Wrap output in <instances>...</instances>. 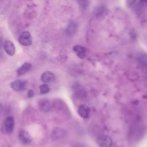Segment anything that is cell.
Returning a JSON list of instances; mask_svg holds the SVG:
<instances>
[{
    "label": "cell",
    "instance_id": "cell-5",
    "mask_svg": "<svg viewBox=\"0 0 147 147\" xmlns=\"http://www.w3.org/2000/svg\"><path fill=\"white\" fill-rule=\"evenodd\" d=\"M27 82L24 80H17L11 83V87L16 91H20L26 88Z\"/></svg>",
    "mask_w": 147,
    "mask_h": 147
},
{
    "label": "cell",
    "instance_id": "cell-8",
    "mask_svg": "<svg viewBox=\"0 0 147 147\" xmlns=\"http://www.w3.org/2000/svg\"><path fill=\"white\" fill-rule=\"evenodd\" d=\"M75 53L80 59L84 58L86 55V49L82 45H76L72 48Z\"/></svg>",
    "mask_w": 147,
    "mask_h": 147
},
{
    "label": "cell",
    "instance_id": "cell-1",
    "mask_svg": "<svg viewBox=\"0 0 147 147\" xmlns=\"http://www.w3.org/2000/svg\"><path fill=\"white\" fill-rule=\"evenodd\" d=\"M14 127V119L13 117L9 116L6 118L2 126V131L6 134L10 133L13 131Z\"/></svg>",
    "mask_w": 147,
    "mask_h": 147
},
{
    "label": "cell",
    "instance_id": "cell-7",
    "mask_svg": "<svg viewBox=\"0 0 147 147\" xmlns=\"http://www.w3.org/2000/svg\"><path fill=\"white\" fill-rule=\"evenodd\" d=\"M78 112L81 117L83 118H87L90 115V109L87 105H82L78 107Z\"/></svg>",
    "mask_w": 147,
    "mask_h": 147
},
{
    "label": "cell",
    "instance_id": "cell-3",
    "mask_svg": "<svg viewBox=\"0 0 147 147\" xmlns=\"http://www.w3.org/2000/svg\"><path fill=\"white\" fill-rule=\"evenodd\" d=\"M18 138L20 141L25 145L29 144L32 142L31 136L29 133L25 130H22L19 132Z\"/></svg>",
    "mask_w": 147,
    "mask_h": 147
},
{
    "label": "cell",
    "instance_id": "cell-6",
    "mask_svg": "<svg viewBox=\"0 0 147 147\" xmlns=\"http://www.w3.org/2000/svg\"><path fill=\"white\" fill-rule=\"evenodd\" d=\"M98 144L100 146L108 147L112 145L113 141L110 137L107 136H102L98 138Z\"/></svg>",
    "mask_w": 147,
    "mask_h": 147
},
{
    "label": "cell",
    "instance_id": "cell-11",
    "mask_svg": "<svg viewBox=\"0 0 147 147\" xmlns=\"http://www.w3.org/2000/svg\"><path fill=\"white\" fill-rule=\"evenodd\" d=\"M31 68V64L28 62L24 63L18 69L17 74L18 75H22L26 73Z\"/></svg>",
    "mask_w": 147,
    "mask_h": 147
},
{
    "label": "cell",
    "instance_id": "cell-12",
    "mask_svg": "<svg viewBox=\"0 0 147 147\" xmlns=\"http://www.w3.org/2000/svg\"><path fill=\"white\" fill-rule=\"evenodd\" d=\"M65 135V131L61 129H55L52 133V138L54 140H57L63 137Z\"/></svg>",
    "mask_w": 147,
    "mask_h": 147
},
{
    "label": "cell",
    "instance_id": "cell-15",
    "mask_svg": "<svg viewBox=\"0 0 147 147\" xmlns=\"http://www.w3.org/2000/svg\"><path fill=\"white\" fill-rule=\"evenodd\" d=\"M33 94H34L33 91L32 90H29L28 91V96L29 98H31V97L33 96Z\"/></svg>",
    "mask_w": 147,
    "mask_h": 147
},
{
    "label": "cell",
    "instance_id": "cell-10",
    "mask_svg": "<svg viewBox=\"0 0 147 147\" xmlns=\"http://www.w3.org/2000/svg\"><path fill=\"white\" fill-rule=\"evenodd\" d=\"M40 109L42 111H48L50 110L51 105L49 101L45 99H41L38 102Z\"/></svg>",
    "mask_w": 147,
    "mask_h": 147
},
{
    "label": "cell",
    "instance_id": "cell-13",
    "mask_svg": "<svg viewBox=\"0 0 147 147\" xmlns=\"http://www.w3.org/2000/svg\"><path fill=\"white\" fill-rule=\"evenodd\" d=\"M77 30V26L75 24H70L66 30V33L68 36H72L74 35Z\"/></svg>",
    "mask_w": 147,
    "mask_h": 147
},
{
    "label": "cell",
    "instance_id": "cell-9",
    "mask_svg": "<svg viewBox=\"0 0 147 147\" xmlns=\"http://www.w3.org/2000/svg\"><path fill=\"white\" fill-rule=\"evenodd\" d=\"M55 79L54 74L49 71L44 72L41 76V80L44 83H50Z\"/></svg>",
    "mask_w": 147,
    "mask_h": 147
},
{
    "label": "cell",
    "instance_id": "cell-2",
    "mask_svg": "<svg viewBox=\"0 0 147 147\" xmlns=\"http://www.w3.org/2000/svg\"><path fill=\"white\" fill-rule=\"evenodd\" d=\"M18 41L23 46H29L32 43V37L29 32L24 31L20 35Z\"/></svg>",
    "mask_w": 147,
    "mask_h": 147
},
{
    "label": "cell",
    "instance_id": "cell-14",
    "mask_svg": "<svg viewBox=\"0 0 147 147\" xmlns=\"http://www.w3.org/2000/svg\"><path fill=\"white\" fill-rule=\"evenodd\" d=\"M40 91L41 94H45L49 91V88L45 84H42L40 86Z\"/></svg>",
    "mask_w": 147,
    "mask_h": 147
},
{
    "label": "cell",
    "instance_id": "cell-4",
    "mask_svg": "<svg viewBox=\"0 0 147 147\" xmlns=\"http://www.w3.org/2000/svg\"><path fill=\"white\" fill-rule=\"evenodd\" d=\"M3 48L8 55L12 56L15 54L16 48L14 44L11 41L6 40L3 44Z\"/></svg>",
    "mask_w": 147,
    "mask_h": 147
}]
</instances>
